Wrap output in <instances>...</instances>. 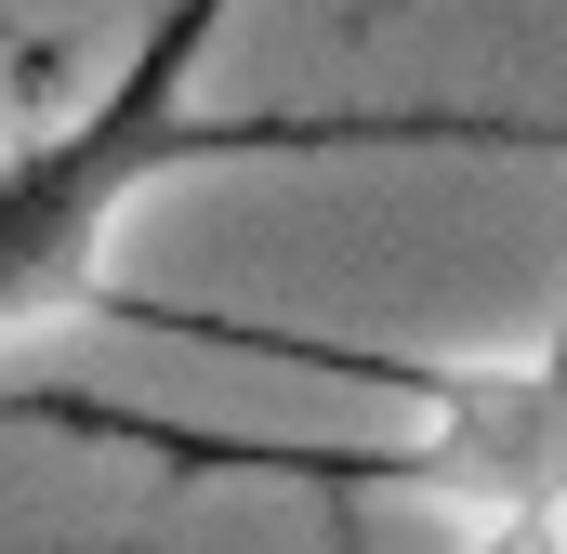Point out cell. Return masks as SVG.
<instances>
[{
	"label": "cell",
	"mask_w": 567,
	"mask_h": 554,
	"mask_svg": "<svg viewBox=\"0 0 567 554\" xmlns=\"http://www.w3.org/2000/svg\"><path fill=\"white\" fill-rule=\"evenodd\" d=\"M238 0H145L133 53L106 66L93 106H66L53 133L0 145V330L40 317H93L106 252L158 185L225 172V158H343V145H515L542 158V120H488V106H265V120H212L198 66L225 53Z\"/></svg>",
	"instance_id": "obj_1"
},
{
	"label": "cell",
	"mask_w": 567,
	"mask_h": 554,
	"mask_svg": "<svg viewBox=\"0 0 567 554\" xmlns=\"http://www.w3.org/2000/svg\"><path fill=\"white\" fill-rule=\"evenodd\" d=\"M0 422H27V435H106V449H145L158 475H278V489H330V515L435 502V515H462V529L542 515L555 475H567L555 343H515V370H502L488 410L410 422V435H225V422L133 410V397H80V383H27V397H0Z\"/></svg>",
	"instance_id": "obj_2"
},
{
	"label": "cell",
	"mask_w": 567,
	"mask_h": 554,
	"mask_svg": "<svg viewBox=\"0 0 567 554\" xmlns=\"http://www.w3.org/2000/svg\"><path fill=\"white\" fill-rule=\"evenodd\" d=\"M462 554H567V529H555V502H542V515H488V529H462Z\"/></svg>",
	"instance_id": "obj_3"
},
{
	"label": "cell",
	"mask_w": 567,
	"mask_h": 554,
	"mask_svg": "<svg viewBox=\"0 0 567 554\" xmlns=\"http://www.w3.org/2000/svg\"><path fill=\"white\" fill-rule=\"evenodd\" d=\"M0 554H53V542H0ZM120 554H133V542H120ZM343 554H357V515H343Z\"/></svg>",
	"instance_id": "obj_4"
}]
</instances>
